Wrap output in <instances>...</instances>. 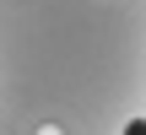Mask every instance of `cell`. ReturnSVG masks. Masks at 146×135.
<instances>
[{
  "mask_svg": "<svg viewBox=\"0 0 146 135\" xmlns=\"http://www.w3.org/2000/svg\"><path fill=\"white\" fill-rule=\"evenodd\" d=\"M125 135H146V119H130V124H125Z\"/></svg>",
  "mask_w": 146,
  "mask_h": 135,
  "instance_id": "1",
  "label": "cell"
}]
</instances>
